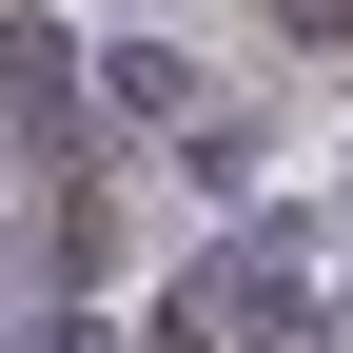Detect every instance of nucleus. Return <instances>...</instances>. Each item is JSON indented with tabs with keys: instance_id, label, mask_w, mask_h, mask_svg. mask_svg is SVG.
<instances>
[{
	"instance_id": "f257e3e1",
	"label": "nucleus",
	"mask_w": 353,
	"mask_h": 353,
	"mask_svg": "<svg viewBox=\"0 0 353 353\" xmlns=\"http://www.w3.org/2000/svg\"><path fill=\"white\" fill-rule=\"evenodd\" d=\"M0 118H20V138L59 157V39H0Z\"/></svg>"
}]
</instances>
